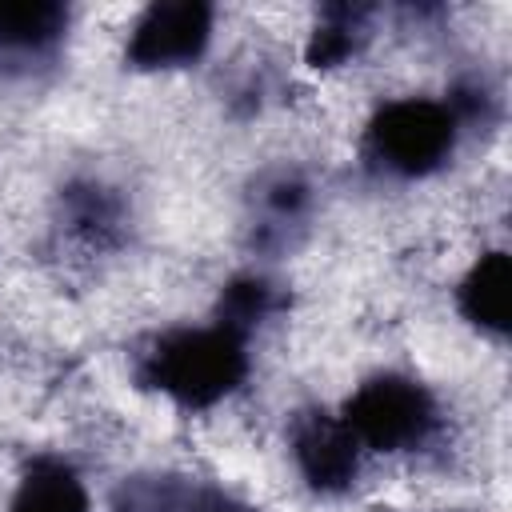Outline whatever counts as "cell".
<instances>
[{
	"mask_svg": "<svg viewBox=\"0 0 512 512\" xmlns=\"http://www.w3.org/2000/svg\"><path fill=\"white\" fill-rule=\"evenodd\" d=\"M248 372L244 340L224 328L168 332L140 364V380L160 388L184 408H208L224 400Z\"/></svg>",
	"mask_w": 512,
	"mask_h": 512,
	"instance_id": "obj_1",
	"label": "cell"
},
{
	"mask_svg": "<svg viewBox=\"0 0 512 512\" xmlns=\"http://www.w3.org/2000/svg\"><path fill=\"white\" fill-rule=\"evenodd\" d=\"M348 432L380 452H400L416 448L432 436L436 428V404L432 396L408 380V376H376L360 384V392L348 400L344 416Z\"/></svg>",
	"mask_w": 512,
	"mask_h": 512,
	"instance_id": "obj_2",
	"label": "cell"
},
{
	"mask_svg": "<svg viewBox=\"0 0 512 512\" xmlns=\"http://www.w3.org/2000/svg\"><path fill=\"white\" fill-rule=\"evenodd\" d=\"M456 140V112L436 100H396L368 124V152L400 176L432 172Z\"/></svg>",
	"mask_w": 512,
	"mask_h": 512,
	"instance_id": "obj_3",
	"label": "cell"
},
{
	"mask_svg": "<svg viewBox=\"0 0 512 512\" xmlns=\"http://www.w3.org/2000/svg\"><path fill=\"white\" fill-rule=\"evenodd\" d=\"M212 36V8L200 0L152 4L128 40V60L136 68H176L192 64Z\"/></svg>",
	"mask_w": 512,
	"mask_h": 512,
	"instance_id": "obj_4",
	"label": "cell"
},
{
	"mask_svg": "<svg viewBox=\"0 0 512 512\" xmlns=\"http://www.w3.org/2000/svg\"><path fill=\"white\" fill-rule=\"evenodd\" d=\"M292 452L304 480L316 492H344L360 472V440L348 432L344 420L308 412L292 432Z\"/></svg>",
	"mask_w": 512,
	"mask_h": 512,
	"instance_id": "obj_5",
	"label": "cell"
},
{
	"mask_svg": "<svg viewBox=\"0 0 512 512\" xmlns=\"http://www.w3.org/2000/svg\"><path fill=\"white\" fill-rule=\"evenodd\" d=\"M116 512H252L244 500L184 476H132L116 492Z\"/></svg>",
	"mask_w": 512,
	"mask_h": 512,
	"instance_id": "obj_6",
	"label": "cell"
},
{
	"mask_svg": "<svg viewBox=\"0 0 512 512\" xmlns=\"http://www.w3.org/2000/svg\"><path fill=\"white\" fill-rule=\"evenodd\" d=\"M460 312L492 336L508 332V324H512V260L504 252H488L472 264V272L460 284Z\"/></svg>",
	"mask_w": 512,
	"mask_h": 512,
	"instance_id": "obj_7",
	"label": "cell"
},
{
	"mask_svg": "<svg viewBox=\"0 0 512 512\" xmlns=\"http://www.w3.org/2000/svg\"><path fill=\"white\" fill-rule=\"evenodd\" d=\"M12 512H88V492L64 460H36L16 488Z\"/></svg>",
	"mask_w": 512,
	"mask_h": 512,
	"instance_id": "obj_8",
	"label": "cell"
},
{
	"mask_svg": "<svg viewBox=\"0 0 512 512\" xmlns=\"http://www.w3.org/2000/svg\"><path fill=\"white\" fill-rule=\"evenodd\" d=\"M68 24V8L52 0H12L0 4V48L36 52L48 48Z\"/></svg>",
	"mask_w": 512,
	"mask_h": 512,
	"instance_id": "obj_9",
	"label": "cell"
},
{
	"mask_svg": "<svg viewBox=\"0 0 512 512\" xmlns=\"http://www.w3.org/2000/svg\"><path fill=\"white\" fill-rule=\"evenodd\" d=\"M280 308H284V292L276 284L256 280V276H244V280H232L220 292V308H216L220 324L216 328H224V332H232V336L244 340L248 328H256L260 320H268Z\"/></svg>",
	"mask_w": 512,
	"mask_h": 512,
	"instance_id": "obj_10",
	"label": "cell"
},
{
	"mask_svg": "<svg viewBox=\"0 0 512 512\" xmlns=\"http://www.w3.org/2000/svg\"><path fill=\"white\" fill-rule=\"evenodd\" d=\"M360 24H364V8H324L312 40H308V64L316 68H332L340 60H348L360 44Z\"/></svg>",
	"mask_w": 512,
	"mask_h": 512,
	"instance_id": "obj_11",
	"label": "cell"
},
{
	"mask_svg": "<svg viewBox=\"0 0 512 512\" xmlns=\"http://www.w3.org/2000/svg\"><path fill=\"white\" fill-rule=\"evenodd\" d=\"M64 204H68V216H72V224L80 228V232H88V236H112L116 232V224H120V204H116V196L108 192V188H100V184H76V188H68L64 192Z\"/></svg>",
	"mask_w": 512,
	"mask_h": 512,
	"instance_id": "obj_12",
	"label": "cell"
}]
</instances>
